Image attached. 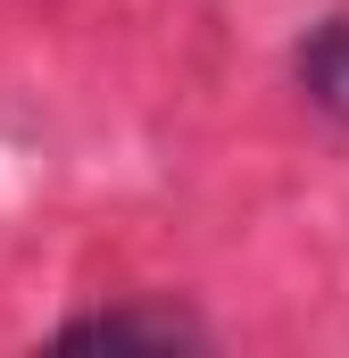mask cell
Masks as SVG:
<instances>
[{"mask_svg": "<svg viewBox=\"0 0 349 358\" xmlns=\"http://www.w3.org/2000/svg\"><path fill=\"white\" fill-rule=\"evenodd\" d=\"M291 67H299V92H308L333 125H349V17L308 25L299 50H291Z\"/></svg>", "mask_w": 349, "mask_h": 358, "instance_id": "cell-1", "label": "cell"}, {"mask_svg": "<svg viewBox=\"0 0 349 358\" xmlns=\"http://www.w3.org/2000/svg\"><path fill=\"white\" fill-rule=\"evenodd\" d=\"M67 342H191L183 317H142V308H100V317H75Z\"/></svg>", "mask_w": 349, "mask_h": 358, "instance_id": "cell-2", "label": "cell"}]
</instances>
